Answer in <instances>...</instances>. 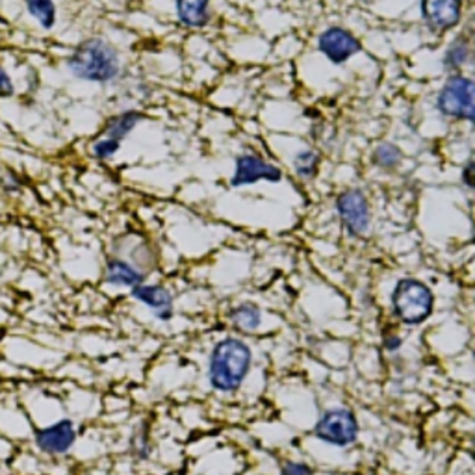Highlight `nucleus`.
Segmentation results:
<instances>
[{
    "instance_id": "nucleus-1",
    "label": "nucleus",
    "mask_w": 475,
    "mask_h": 475,
    "mask_svg": "<svg viewBox=\"0 0 475 475\" xmlns=\"http://www.w3.org/2000/svg\"><path fill=\"white\" fill-rule=\"evenodd\" d=\"M253 366V351L240 338H225L218 341L208 364V379L214 390L223 394L236 392L249 375Z\"/></svg>"
},
{
    "instance_id": "nucleus-2",
    "label": "nucleus",
    "mask_w": 475,
    "mask_h": 475,
    "mask_svg": "<svg viewBox=\"0 0 475 475\" xmlns=\"http://www.w3.org/2000/svg\"><path fill=\"white\" fill-rule=\"evenodd\" d=\"M69 69L77 79L88 82H110L119 73V56L103 40H88L69 58Z\"/></svg>"
},
{
    "instance_id": "nucleus-3",
    "label": "nucleus",
    "mask_w": 475,
    "mask_h": 475,
    "mask_svg": "<svg viewBox=\"0 0 475 475\" xmlns=\"http://www.w3.org/2000/svg\"><path fill=\"white\" fill-rule=\"evenodd\" d=\"M395 318L405 326H420L434 307V297L425 282L418 279H402L392 292Z\"/></svg>"
},
{
    "instance_id": "nucleus-4",
    "label": "nucleus",
    "mask_w": 475,
    "mask_h": 475,
    "mask_svg": "<svg viewBox=\"0 0 475 475\" xmlns=\"http://www.w3.org/2000/svg\"><path fill=\"white\" fill-rule=\"evenodd\" d=\"M314 436L318 441L336 446L348 448L358 436V422L351 410L348 409H329L321 414L314 427Z\"/></svg>"
},
{
    "instance_id": "nucleus-5",
    "label": "nucleus",
    "mask_w": 475,
    "mask_h": 475,
    "mask_svg": "<svg viewBox=\"0 0 475 475\" xmlns=\"http://www.w3.org/2000/svg\"><path fill=\"white\" fill-rule=\"evenodd\" d=\"M473 82L466 77H451L436 99L441 113L455 119L473 121Z\"/></svg>"
},
{
    "instance_id": "nucleus-6",
    "label": "nucleus",
    "mask_w": 475,
    "mask_h": 475,
    "mask_svg": "<svg viewBox=\"0 0 475 475\" xmlns=\"http://www.w3.org/2000/svg\"><path fill=\"white\" fill-rule=\"evenodd\" d=\"M336 211L341 225L346 226V231L351 236L358 238L368 233L372 214L368 199L364 197L363 192H358V189H348V192H344L336 199Z\"/></svg>"
},
{
    "instance_id": "nucleus-7",
    "label": "nucleus",
    "mask_w": 475,
    "mask_h": 475,
    "mask_svg": "<svg viewBox=\"0 0 475 475\" xmlns=\"http://www.w3.org/2000/svg\"><path fill=\"white\" fill-rule=\"evenodd\" d=\"M35 446L45 455H52V457H58V455H65L71 451V448L77 442V427L71 420H60L49 427H43L40 431H35Z\"/></svg>"
},
{
    "instance_id": "nucleus-8",
    "label": "nucleus",
    "mask_w": 475,
    "mask_h": 475,
    "mask_svg": "<svg viewBox=\"0 0 475 475\" xmlns=\"http://www.w3.org/2000/svg\"><path fill=\"white\" fill-rule=\"evenodd\" d=\"M280 179H282L280 169L275 167L273 164H268L255 155H241L236 160V171H234L231 184L234 188H240V186L255 184L258 180L279 182Z\"/></svg>"
},
{
    "instance_id": "nucleus-9",
    "label": "nucleus",
    "mask_w": 475,
    "mask_h": 475,
    "mask_svg": "<svg viewBox=\"0 0 475 475\" xmlns=\"http://www.w3.org/2000/svg\"><path fill=\"white\" fill-rule=\"evenodd\" d=\"M319 50L327 56L333 64H344L360 50L356 37L344 28H329L319 35Z\"/></svg>"
},
{
    "instance_id": "nucleus-10",
    "label": "nucleus",
    "mask_w": 475,
    "mask_h": 475,
    "mask_svg": "<svg viewBox=\"0 0 475 475\" xmlns=\"http://www.w3.org/2000/svg\"><path fill=\"white\" fill-rule=\"evenodd\" d=\"M422 11L433 30L444 32L459 25L463 3L461 0H424Z\"/></svg>"
},
{
    "instance_id": "nucleus-11",
    "label": "nucleus",
    "mask_w": 475,
    "mask_h": 475,
    "mask_svg": "<svg viewBox=\"0 0 475 475\" xmlns=\"http://www.w3.org/2000/svg\"><path fill=\"white\" fill-rule=\"evenodd\" d=\"M132 297H134L136 301L143 303L145 307L153 309L155 312V318L160 319V321H169L171 318H173V295H171V292L167 288H164L162 284H138V287L132 288Z\"/></svg>"
},
{
    "instance_id": "nucleus-12",
    "label": "nucleus",
    "mask_w": 475,
    "mask_h": 475,
    "mask_svg": "<svg viewBox=\"0 0 475 475\" xmlns=\"http://www.w3.org/2000/svg\"><path fill=\"white\" fill-rule=\"evenodd\" d=\"M104 279L108 284H113V287L134 288L145 280V273L140 268H136L134 264H130L123 258H111L106 264Z\"/></svg>"
},
{
    "instance_id": "nucleus-13",
    "label": "nucleus",
    "mask_w": 475,
    "mask_h": 475,
    "mask_svg": "<svg viewBox=\"0 0 475 475\" xmlns=\"http://www.w3.org/2000/svg\"><path fill=\"white\" fill-rule=\"evenodd\" d=\"M231 321L238 331L253 333L262 326V312L253 303H241L231 310Z\"/></svg>"
},
{
    "instance_id": "nucleus-14",
    "label": "nucleus",
    "mask_w": 475,
    "mask_h": 475,
    "mask_svg": "<svg viewBox=\"0 0 475 475\" xmlns=\"http://www.w3.org/2000/svg\"><path fill=\"white\" fill-rule=\"evenodd\" d=\"M208 0H177V15L186 27H203L208 21Z\"/></svg>"
},
{
    "instance_id": "nucleus-15",
    "label": "nucleus",
    "mask_w": 475,
    "mask_h": 475,
    "mask_svg": "<svg viewBox=\"0 0 475 475\" xmlns=\"http://www.w3.org/2000/svg\"><path fill=\"white\" fill-rule=\"evenodd\" d=\"M142 118L143 116L138 111H125L118 118H111L106 130H104L106 140H113V142L121 143V140L142 121Z\"/></svg>"
},
{
    "instance_id": "nucleus-16",
    "label": "nucleus",
    "mask_w": 475,
    "mask_h": 475,
    "mask_svg": "<svg viewBox=\"0 0 475 475\" xmlns=\"http://www.w3.org/2000/svg\"><path fill=\"white\" fill-rule=\"evenodd\" d=\"M27 8L43 28H52L56 23V6L52 0H27Z\"/></svg>"
},
{
    "instance_id": "nucleus-17",
    "label": "nucleus",
    "mask_w": 475,
    "mask_h": 475,
    "mask_svg": "<svg viewBox=\"0 0 475 475\" xmlns=\"http://www.w3.org/2000/svg\"><path fill=\"white\" fill-rule=\"evenodd\" d=\"M399 160H402V153H399V149L392 143H381L373 153V162L383 169H394Z\"/></svg>"
},
{
    "instance_id": "nucleus-18",
    "label": "nucleus",
    "mask_w": 475,
    "mask_h": 475,
    "mask_svg": "<svg viewBox=\"0 0 475 475\" xmlns=\"http://www.w3.org/2000/svg\"><path fill=\"white\" fill-rule=\"evenodd\" d=\"M468 54H470L468 43L464 40H457L455 43H451V47L448 49V52L444 56V65L451 71L459 69L468 60Z\"/></svg>"
},
{
    "instance_id": "nucleus-19",
    "label": "nucleus",
    "mask_w": 475,
    "mask_h": 475,
    "mask_svg": "<svg viewBox=\"0 0 475 475\" xmlns=\"http://www.w3.org/2000/svg\"><path fill=\"white\" fill-rule=\"evenodd\" d=\"M318 165H319V157L314 153V150H305V153L297 155L295 158V171L303 179H312L316 175Z\"/></svg>"
},
{
    "instance_id": "nucleus-20",
    "label": "nucleus",
    "mask_w": 475,
    "mask_h": 475,
    "mask_svg": "<svg viewBox=\"0 0 475 475\" xmlns=\"http://www.w3.org/2000/svg\"><path fill=\"white\" fill-rule=\"evenodd\" d=\"M130 449H132V455L138 457L140 461H145L150 457V441H149V433L145 429L132 434Z\"/></svg>"
},
{
    "instance_id": "nucleus-21",
    "label": "nucleus",
    "mask_w": 475,
    "mask_h": 475,
    "mask_svg": "<svg viewBox=\"0 0 475 475\" xmlns=\"http://www.w3.org/2000/svg\"><path fill=\"white\" fill-rule=\"evenodd\" d=\"M119 145H121V143L104 138V140H101V142H97V143L93 145V153H95V157H97V158L106 160V158H110V157H113V155L118 153Z\"/></svg>"
},
{
    "instance_id": "nucleus-22",
    "label": "nucleus",
    "mask_w": 475,
    "mask_h": 475,
    "mask_svg": "<svg viewBox=\"0 0 475 475\" xmlns=\"http://www.w3.org/2000/svg\"><path fill=\"white\" fill-rule=\"evenodd\" d=\"M280 475H314L312 468L305 463H295V461H288L284 463Z\"/></svg>"
},
{
    "instance_id": "nucleus-23",
    "label": "nucleus",
    "mask_w": 475,
    "mask_h": 475,
    "mask_svg": "<svg viewBox=\"0 0 475 475\" xmlns=\"http://www.w3.org/2000/svg\"><path fill=\"white\" fill-rule=\"evenodd\" d=\"M402 344H403V340L399 338L397 334H388L385 338V349L387 351H397L399 348H402Z\"/></svg>"
},
{
    "instance_id": "nucleus-24",
    "label": "nucleus",
    "mask_w": 475,
    "mask_h": 475,
    "mask_svg": "<svg viewBox=\"0 0 475 475\" xmlns=\"http://www.w3.org/2000/svg\"><path fill=\"white\" fill-rule=\"evenodd\" d=\"M0 91H3V93H11L13 91V84H11L10 77H8V73L3 67H0Z\"/></svg>"
},
{
    "instance_id": "nucleus-25",
    "label": "nucleus",
    "mask_w": 475,
    "mask_h": 475,
    "mask_svg": "<svg viewBox=\"0 0 475 475\" xmlns=\"http://www.w3.org/2000/svg\"><path fill=\"white\" fill-rule=\"evenodd\" d=\"M463 180L468 188L473 186V162H468L466 167L463 169Z\"/></svg>"
}]
</instances>
